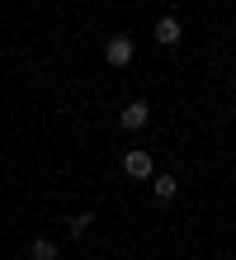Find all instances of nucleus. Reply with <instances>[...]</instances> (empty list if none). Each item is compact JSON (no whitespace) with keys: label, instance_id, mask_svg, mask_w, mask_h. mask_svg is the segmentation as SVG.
Instances as JSON below:
<instances>
[{"label":"nucleus","instance_id":"obj_2","mask_svg":"<svg viewBox=\"0 0 236 260\" xmlns=\"http://www.w3.org/2000/svg\"><path fill=\"white\" fill-rule=\"evenodd\" d=\"M147 118H151V109H147V100H132V104H123V114H118V123L128 128V133H137V128H147Z\"/></svg>","mask_w":236,"mask_h":260},{"label":"nucleus","instance_id":"obj_4","mask_svg":"<svg viewBox=\"0 0 236 260\" xmlns=\"http://www.w3.org/2000/svg\"><path fill=\"white\" fill-rule=\"evenodd\" d=\"M151 194H156V204H175L180 180H175V175H156V180H151Z\"/></svg>","mask_w":236,"mask_h":260},{"label":"nucleus","instance_id":"obj_7","mask_svg":"<svg viewBox=\"0 0 236 260\" xmlns=\"http://www.w3.org/2000/svg\"><path fill=\"white\" fill-rule=\"evenodd\" d=\"M90 222H94L90 213H76V218L66 222V232H71V237H85V232H90Z\"/></svg>","mask_w":236,"mask_h":260},{"label":"nucleus","instance_id":"obj_6","mask_svg":"<svg viewBox=\"0 0 236 260\" xmlns=\"http://www.w3.org/2000/svg\"><path fill=\"white\" fill-rule=\"evenodd\" d=\"M28 260H57V241L52 237H38L33 246H28Z\"/></svg>","mask_w":236,"mask_h":260},{"label":"nucleus","instance_id":"obj_3","mask_svg":"<svg viewBox=\"0 0 236 260\" xmlns=\"http://www.w3.org/2000/svg\"><path fill=\"white\" fill-rule=\"evenodd\" d=\"M123 171L132 180H151V151H123Z\"/></svg>","mask_w":236,"mask_h":260},{"label":"nucleus","instance_id":"obj_1","mask_svg":"<svg viewBox=\"0 0 236 260\" xmlns=\"http://www.w3.org/2000/svg\"><path fill=\"white\" fill-rule=\"evenodd\" d=\"M104 62L109 67H128L132 62V38L128 34H114V38L104 43Z\"/></svg>","mask_w":236,"mask_h":260},{"label":"nucleus","instance_id":"obj_5","mask_svg":"<svg viewBox=\"0 0 236 260\" xmlns=\"http://www.w3.org/2000/svg\"><path fill=\"white\" fill-rule=\"evenodd\" d=\"M156 43H161V48H175V43H180V19H175V14H165V19L156 24Z\"/></svg>","mask_w":236,"mask_h":260}]
</instances>
